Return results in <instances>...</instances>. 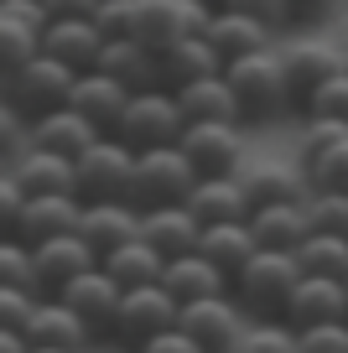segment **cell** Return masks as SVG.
Listing matches in <instances>:
<instances>
[{
	"mask_svg": "<svg viewBox=\"0 0 348 353\" xmlns=\"http://www.w3.org/2000/svg\"><path fill=\"white\" fill-rule=\"evenodd\" d=\"M6 166H11V156H6V151H0V172H6Z\"/></svg>",
	"mask_w": 348,
	"mask_h": 353,
	"instance_id": "db71d44e",
	"label": "cell"
},
{
	"mask_svg": "<svg viewBox=\"0 0 348 353\" xmlns=\"http://www.w3.org/2000/svg\"><path fill=\"white\" fill-rule=\"evenodd\" d=\"M99 68H104L109 78H120L130 94H141V88H162V52H151V47L135 42V37L104 42V52H99Z\"/></svg>",
	"mask_w": 348,
	"mask_h": 353,
	"instance_id": "d4e9b609",
	"label": "cell"
},
{
	"mask_svg": "<svg viewBox=\"0 0 348 353\" xmlns=\"http://www.w3.org/2000/svg\"><path fill=\"white\" fill-rule=\"evenodd\" d=\"M307 176H312V188H333V192H348V135L333 145L327 156H317L312 166H307Z\"/></svg>",
	"mask_w": 348,
	"mask_h": 353,
	"instance_id": "ab89813d",
	"label": "cell"
},
{
	"mask_svg": "<svg viewBox=\"0 0 348 353\" xmlns=\"http://www.w3.org/2000/svg\"><path fill=\"white\" fill-rule=\"evenodd\" d=\"M78 198L104 203V198H130V176H135V151L120 135H99L84 156H78Z\"/></svg>",
	"mask_w": 348,
	"mask_h": 353,
	"instance_id": "52a82bcc",
	"label": "cell"
},
{
	"mask_svg": "<svg viewBox=\"0 0 348 353\" xmlns=\"http://www.w3.org/2000/svg\"><path fill=\"white\" fill-rule=\"evenodd\" d=\"M296 281H302L296 254H286V250H255L250 260L234 270L229 291H234V301L244 307V317L265 322V317H281V312H286Z\"/></svg>",
	"mask_w": 348,
	"mask_h": 353,
	"instance_id": "7a4b0ae2",
	"label": "cell"
},
{
	"mask_svg": "<svg viewBox=\"0 0 348 353\" xmlns=\"http://www.w3.org/2000/svg\"><path fill=\"white\" fill-rule=\"evenodd\" d=\"M224 73V57L208 37H182L162 52V88H182V83H197V78H213Z\"/></svg>",
	"mask_w": 348,
	"mask_h": 353,
	"instance_id": "f546056e",
	"label": "cell"
},
{
	"mask_svg": "<svg viewBox=\"0 0 348 353\" xmlns=\"http://www.w3.org/2000/svg\"><path fill=\"white\" fill-rule=\"evenodd\" d=\"M307 219H312V229H327V234H348V192H333V188H312V192H307Z\"/></svg>",
	"mask_w": 348,
	"mask_h": 353,
	"instance_id": "74e56055",
	"label": "cell"
},
{
	"mask_svg": "<svg viewBox=\"0 0 348 353\" xmlns=\"http://www.w3.org/2000/svg\"><path fill=\"white\" fill-rule=\"evenodd\" d=\"M218 6H229V11H244L255 16L260 26H271V32H281V26H291V0H218Z\"/></svg>",
	"mask_w": 348,
	"mask_h": 353,
	"instance_id": "7bdbcfd3",
	"label": "cell"
},
{
	"mask_svg": "<svg viewBox=\"0 0 348 353\" xmlns=\"http://www.w3.org/2000/svg\"><path fill=\"white\" fill-rule=\"evenodd\" d=\"M26 141H32V120H26V114L16 110L11 99H6V88H0V151L16 156Z\"/></svg>",
	"mask_w": 348,
	"mask_h": 353,
	"instance_id": "ee69618b",
	"label": "cell"
},
{
	"mask_svg": "<svg viewBox=\"0 0 348 353\" xmlns=\"http://www.w3.org/2000/svg\"><path fill=\"white\" fill-rule=\"evenodd\" d=\"M343 281H348V276H343Z\"/></svg>",
	"mask_w": 348,
	"mask_h": 353,
	"instance_id": "91938a15",
	"label": "cell"
},
{
	"mask_svg": "<svg viewBox=\"0 0 348 353\" xmlns=\"http://www.w3.org/2000/svg\"><path fill=\"white\" fill-rule=\"evenodd\" d=\"M250 229L260 250H286L296 254V244L312 234V219H307V198L302 203H265V208L250 213Z\"/></svg>",
	"mask_w": 348,
	"mask_h": 353,
	"instance_id": "83f0119b",
	"label": "cell"
},
{
	"mask_svg": "<svg viewBox=\"0 0 348 353\" xmlns=\"http://www.w3.org/2000/svg\"><path fill=\"white\" fill-rule=\"evenodd\" d=\"M21 332L37 348H68V353H88L99 343V332L88 327L63 296H37V307H32V317H26Z\"/></svg>",
	"mask_w": 348,
	"mask_h": 353,
	"instance_id": "30bf717a",
	"label": "cell"
},
{
	"mask_svg": "<svg viewBox=\"0 0 348 353\" xmlns=\"http://www.w3.org/2000/svg\"><path fill=\"white\" fill-rule=\"evenodd\" d=\"M99 265H104L109 276H115L125 291H130V286H151V281H162V265H166V254L156 250V244H146L141 234H135V239H125L120 250L99 254Z\"/></svg>",
	"mask_w": 348,
	"mask_h": 353,
	"instance_id": "1f68e13d",
	"label": "cell"
},
{
	"mask_svg": "<svg viewBox=\"0 0 348 353\" xmlns=\"http://www.w3.org/2000/svg\"><path fill=\"white\" fill-rule=\"evenodd\" d=\"M135 353H208V348L193 338V332H182V327H166V332H156V338H146Z\"/></svg>",
	"mask_w": 348,
	"mask_h": 353,
	"instance_id": "7dc6e473",
	"label": "cell"
},
{
	"mask_svg": "<svg viewBox=\"0 0 348 353\" xmlns=\"http://www.w3.org/2000/svg\"><path fill=\"white\" fill-rule=\"evenodd\" d=\"M208 42L218 47V57L224 63H234V57H250V52H265L271 47V26H260L255 16H244V11H229V6H218L213 11V21H208Z\"/></svg>",
	"mask_w": 348,
	"mask_h": 353,
	"instance_id": "f1b7e54d",
	"label": "cell"
},
{
	"mask_svg": "<svg viewBox=\"0 0 348 353\" xmlns=\"http://www.w3.org/2000/svg\"><path fill=\"white\" fill-rule=\"evenodd\" d=\"M187 208L203 223H234V219H250L255 203H250V192L240 188V176L229 172V176H197L193 192H187Z\"/></svg>",
	"mask_w": 348,
	"mask_h": 353,
	"instance_id": "cb8c5ba5",
	"label": "cell"
},
{
	"mask_svg": "<svg viewBox=\"0 0 348 353\" xmlns=\"http://www.w3.org/2000/svg\"><path fill=\"white\" fill-rule=\"evenodd\" d=\"M177 312H182V301H177L162 281H151V286H130V291H125V301H120V317H115V332H109V338L141 348L146 338L177 327Z\"/></svg>",
	"mask_w": 348,
	"mask_h": 353,
	"instance_id": "ba28073f",
	"label": "cell"
},
{
	"mask_svg": "<svg viewBox=\"0 0 348 353\" xmlns=\"http://www.w3.org/2000/svg\"><path fill=\"white\" fill-rule=\"evenodd\" d=\"M302 114H307V120H338V125H348V68H338L327 83H317L312 94H307Z\"/></svg>",
	"mask_w": 348,
	"mask_h": 353,
	"instance_id": "d590c367",
	"label": "cell"
},
{
	"mask_svg": "<svg viewBox=\"0 0 348 353\" xmlns=\"http://www.w3.org/2000/svg\"><path fill=\"white\" fill-rule=\"evenodd\" d=\"M94 21H99V32H104L109 42H120V37H135V0H99Z\"/></svg>",
	"mask_w": 348,
	"mask_h": 353,
	"instance_id": "b9f144b4",
	"label": "cell"
},
{
	"mask_svg": "<svg viewBox=\"0 0 348 353\" xmlns=\"http://www.w3.org/2000/svg\"><path fill=\"white\" fill-rule=\"evenodd\" d=\"M234 176H240V188L250 192L255 208H265V203H302L307 192H312L307 166L302 161H276V156H260V161L244 156V166Z\"/></svg>",
	"mask_w": 348,
	"mask_h": 353,
	"instance_id": "7c38bea8",
	"label": "cell"
},
{
	"mask_svg": "<svg viewBox=\"0 0 348 353\" xmlns=\"http://www.w3.org/2000/svg\"><path fill=\"white\" fill-rule=\"evenodd\" d=\"M78 73L68 63H57V57L37 52L32 63H21L11 78H6V99L16 104V110L26 114V120H42L47 110H57V104H68V94H73Z\"/></svg>",
	"mask_w": 348,
	"mask_h": 353,
	"instance_id": "8992f818",
	"label": "cell"
},
{
	"mask_svg": "<svg viewBox=\"0 0 348 353\" xmlns=\"http://www.w3.org/2000/svg\"><path fill=\"white\" fill-rule=\"evenodd\" d=\"M234 348H240V353H302V338H296L291 322L265 317V322H255V327H244Z\"/></svg>",
	"mask_w": 348,
	"mask_h": 353,
	"instance_id": "e575fe53",
	"label": "cell"
},
{
	"mask_svg": "<svg viewBox=\"0 0 348 353\" xmlns=\"http://www.w3.org/2000/svg\"><path fill=\"white\" fill-rule=\"evenodd\" d=\"M296 265L307 276H348V234H327V229H312L302 244H296Z\"/></svg>",
	"mask_w": 348,
	"mask_h": 353,
	"instance_id": "d6a6232c",
	"label": "cell"
},
{
	"mask_svg": "<svg viewBox=\"0 0 348 353\" xmlns=\"http://www.w3.org/2000/svg\"><path fill=\"white\" fill-rule=\"evenodd\" d=\"M197 250H203L208 260H213L218 270L234 281V270H240V265L250 260L260 244H255L250 219H234V223H203V239H197Z\"/></svg>",
	"mask_w": 348,
	"mask_h": 353,
	"instance_id": "4dcf8cb0",
	"label": "cell"
},
{
	"mask_svg": "<svg viewBox=\"0 0 348 353\" xmlns=\"http://www.w3.org/2000/svg\"><path fill=\"white\" fill-rule=\"evenodd\" d=\"M0 88H6V83H0Z\"/></svg>",
	"mask_w": 348,
	"mask_h": 353,
	"instance_id": "680465c9",
	"label": "cell"
},
{
	"mask_svg": "<svg viewBox=\"0 0 348 353\" xmlns=\"http://www.w3.org/2000/svg\"><path fill=\"white\" fill-rule=\"evenodd\" d=\"M218 6L208 0H135V42L151 52H166L182 37H203Z\"/></svg>",
	"mask_w": 348,
	"mask_h": 353,
	"instance_id": "5b68a950",
	"label": "cell"
},
{
	"mask_svg": "<svg viewBox=\"0 0 348 353\" xmlns=\"http://www.w3.org/2000/svg\"><path fill=\"white\" fill-rule=\"evenodd\" d=\"M37 52H42V32L11 21V16H0V83H6L21 63H32Z\"/></svg>",
	"mask_w": 348,
	"mask_h": 353,
	"instance_id": "836d02e7",
	"label": "cell"
},
{
	"mask_svg": "<svg viewBox=\"0 0 348 353\" xmlns=\"http://www.w3.org/2000/svg\"><path fill=\"white\" fill-rule=\"evenodd\" d=\"M197 182V166L187 161L182 145H156V151H135V176H130V203L135 208H172L187 203Z\"/></svg>",
	"mask_w": 348,
	"mask_h": 353,
	"instance_id": "3957f363",
	"label": "cell"
},
{
	"mask_svg": "<svg viewBox=\"0 0 348 353\" xmlns=\"http://www.w3.org/2000/svg\"><path fill=\"white\" fill-rule=\"evenodd\" d=\"M42 6H47L52 21H57V16H94L99 11V0H42Z\"/></svg>",
	"mask_w": 348,
	"mask_h": 353,
	"instance_id": "681fc988",
	"label": "cell"
},
{
	"mask_svg": "<svg viewBox=\"0 0 348 353\" xmlns=\"http://www.w3.org/2000/svg\"><path fill=\"white\" fill-rule=\"evenodd\" d=\"M338 317H348V281L307 276V270H302V281H296L281 322H291V327H312V322H338Z\"/></svg>",
	"mask_w": 348,
	"mask_h": 353,
	"instance_id": "e0dca14e",
	"label": "cell"
},
{
	"mask_svg": "<svg viewBox=\"0 0 348 353\" xmlns=\"http://www.w3.org/2000/svg\"><path fill=\"white\" fill-rule=\"evenodd\" d=\"M182 130H187V120H182V110H177L172 88H141V94H130L120 125L109 135H120L130 151H156V145H177Z\"/></svg>",
	"mask_w": 348,
	"mask_h": 353,
	"instance_id": "277c9868",
	"label": "cell"
},
{
	"mask_svg": "<svg viewBox=\"0 0 348 353\" xmlns=\"http://www.w3.org/2000/svg\"><path fill=\"white\" fill-rule=\"evenodd\" d=\"M296 338H302V353H348V317L296 327Z\"/></svg>",
	"mask_w": 348,
	"mask_h": 353,
	"instance_id": "60d3db41",
	"label": "cell"
},
{
	"mask_svg": "<svg viewBox=\"0 0 348 353\" xmlns=\"http://www.w3.org/2000/svg\"><path fill=\"white\" fill-rule=\"evenodd\" d=\"M208 6H218V0H208Z\"/></svg>",
	"mask_w": 348,
	"mask_h": 353,
	"instance_id": "6f0895ef",
	"label": "cell"
},
{
	"mask_svg": "<svg viewBox=\"0 0 348 353\" xmlns=\"http://www.w3.org/2000/svg\"><path fill=\"white\" fill-rule=\"evenodd\" d=\"M26 353H68V348H37V343H26Z\"/></svg>",
	"mask_w": 348,
	"mask_h": 353,
	"instance_id": "f5cc1de1",
	"label": "cell"
},
{
	"mask_svg": "<svg viewBox=\"0 0 348 353\" xmlns=\"http://www.w3.org/2000/svg\"><path fill=\"white\" fill-rule=\"evenodd\" d=\"M281 63H286V73H291L296 99H307L317 83H327V78L343 68V47L307 37V42H286V47H281Z\"/></svg>",
	"mask_w": 348,
	"mask_h": 353,
	"instance_id": "4316f807",
	"label": "cell"
},
{
	"mask_svg": "<svg viewBox=\"0 0 348 353\" xmlns=\"http://www.w3.org/2000/svg\"><path fill=\"white\" fill-rule=\"evenodd\" d=\"M162 286L172 291L177 301H197V296H218V291H229V276L208 260L203 250H187V254H172V260L162 265Z\"/></svg>",
	"mask_w": 348,
	"mask_h": 353,
	"instance_id": "484cf974",
	"label": "cell"
},
{
	"mask_svg": "<svg viewBox=\"0 0 348 353\" xmlns=\"http://www.w3.org/2000/svg\"><path fill=\"white\" fill-rule=\"evenodd\" d=\"M343 135H348V125H338V120H307L302 130H296V161L312 166L317 156H327Z\"/></svg>",
	"mask_w": 348,
	"mask_h": 353,
	"instance_id": "f35d334b",
	"label": "cell"
},
{
	"mask_svg": "<svg viewBox=\"0 0 348 353\" xmlns=\"http://www.w3.org/2000/svg\"><path fill=\"white\" fill-rule=\"evenodd\" d=\"M11 176L21 182L26 198H42V192H78V166L68 161V156L47 151V145H32V141L11 156Z\"/></svg>",
	"mask_w": 348,
	"mask_h": 353,
	"instance_id": "ac0fdd59",
	"label": "cell"
},
{
	"mask_svg": "<svg viewBox=\"0 0 348 353\" xmlns=\"http://www.w3.org/2000/svg\"><path fill=\"white\" fill-rule=\"evenodd\" d=\"M68 104H73L78 114H84L88 125H99V130H115L125 114V104H130V88L120 83V78H109L104 68H88V73H78L73 94H68Z\"/></svg>",
	"mask_w": 348,
	"mask_h": 353,
	"instance_id": "ffe728a7",
	"label": "cell"
},
{
	"mask_svg": "<svg viewBox=\"0 0 348 353\" xmlns=\"http://www.w3.org/2000/svg\"><path fill=\"white\" fill-rule=\"evenodd\" d=\"M338 0H291V16L296 21H317V16H327Z\"/></svg>",
	"mask_w": 348,
	"mask_h": 353,
	"instance_id": "f907efd6",
	"label": "cell"
},
{
	"mask_svg": "<svg viewBox=\"0 0 348 353\" xmlns=\"http://www.w3.org/2000/svg\"><path fill=\"white\" fill-rule=\"evenodd\" d=\"M78 219H84V198L78 192H42V198H26L11 234L37 250V244L57 239V234H78Z\"/></svg>",
	"mask_w": 348,
	"mask_h": 353,
	"instance_id": "9a60e30c",
	"label": "cell"
},
{
	"mask_svg": "<svg viewBox=\"0 0 348 353\" xmlns=\"http://www.w3.org/2000/svg\"><path fill=\"white\" fill-rule=\"evenodd\" d=\"M343 68H348V47H343Z\"/></svg>",
	"mask_w": 348,
	"mask_h": 353,
	"instance_id": "9f6ffc18",
	"label": "cell"
},
{
	"mask_svg": "<svg viewBox=\"0 0 348 353\" xmlns=\"http://www.w3.org/2000/svg\"><path fill=\"white\" fill-rule=\"evenodd\" d=\"M0 286H26V291H37L32 244H21L16 234H0Z\"/></svg>",
	"mask_w": 348,
	"mask_h": 353,
	"instance_id": "8d00e7d4",
	"label": "cell"
},
{
	"mask_svg": "<svg viewBox=\"0 0 348 353\" xmlns=\"http://www.w3.org/2000/svg\"><path fill=\"white\" fill-rule=\"evenodd\" d=\"M32 307H37V291H26V286H0V327H16V332H21L26 317H32Z\"/></svg>",
	"mask_w": 348,
	"mask_h": 353,
	"instance_id": "f6af8a7d",
	"label": "cell"
},
{
	"mask_svg": "<svg viewBox=\"0 0 348 353\" xmlns=\"http://www.w3.org/2000/svg\"><path fill=\"white\" fill-rule=\"evenodd\" d=\"M141 239L156 244V250L172 260V254L197 250V239H203V219H197L187 203H172V208H146L141 213Z\"/></svg>",
	"mask_w": 348,
	"mask_h": 353,
	"instance_id": "603a6c76",
	"label": "cell"
},
{
	"mask_svg": "<svg viewBox=\"0 0 348 353\" xmlns=\"http://www.w3.org/2000/svg\"><path fill=\"white\" fill-rule=\"evenodd\" d=\"M57 296L68 301V307L78 312V317L88 322V327L99 332V338H109L115 332V317H120V301H125V286L115 276H109L104 265H94V270H84V276H73Z\"/></svg>",
	"mask_w": 348,
	"mask_h": 353,
	"instance_id": "8fae6325",
	"label": "cell"
},
{
	"mask_svg": "<svg viewBox=\"0 0 348 353\" xmlns=\"http://www.w3.org/2000/svg\"><path fill=\"white\" fill-rule=\"evenodd\" d=\"M21 208H26V192H21V182L11 176V166H6V172H0V234H11V229H16Z\"/></svg>",
	"mask_w": 348,
	"mask_h": 353,
	"instance_id": "bcb514c9",
	"label": "cell"
},
{
	"mask_svg": "<svg viewBox=\"0 0 348 353\" xmlns=\"http://www.w3.org/2000/svg\"><path fill=\"white\" fill-rule=\"evenodd\" d=\"M0 353H26V332H16V327H0Z\"/></svg>",
	"mask_w": 348,
	"mask_h": 353,
	"instance_id": "816d5d0a",
	"label": "cell"
},
{
	"mask_svg": "<svg viewBox=\"0 0 348 353\" xmlns=\"http://www.w3.org/2000/svg\"><path fill=\"white\" fill-rule=\"evenodd\" d=\"M208 353H240V348H208Z\"/></svg>",
	"mask_w": 348,
	"mask_h": 353,
	"instance_id": "11a10c76",
	"label": "cell"
},
{
	"mask_svg": "<svg viewBox=\"0 0 348 353\" xmlns=\"http://www.w3.org/2000/svg\"><path fill=\"white\" fill-rule=\"evenodd\" d=\"M172 94H177V110H182L187 125H244L240 120V99H234V88H229L224 73L182 83V88H172Z\"/></svg>",
	"mask_w": 348,
	"mask_h": 353,
	"instance_id": "44dd1931",
	"label": "cell"
},
{
	"mask_svg": "<svg viewBox=\"0 0 348 353\" xmlns=\"http://www.w3.org/2000/svg\"><path fill=\"white\" fill-rule=\"evenodd\" d=\"M109 37L99 32L94 16H57V21L42 26V52L57 57V63H68L73 73H88V68H99V52H104Z\"/></svg>",
	"mask_w": 348,
	"mask_h": 353,
	"instance_id": "5bb4252c",
	"label": "cell"
},
{
	"mask_svg": "<svg viewBox=\"0 0 348 353\" xmlns=\"http://www.w3.org/2000/svg\"><path fill=\"white\" fill-rule=\"evenodd\" d=\"M0 16H11V21H21V26H32V32H42L52 16H47V6L42 0H0Z\"/></svg>",
	"mask_w": 348,
	"mask_h": 353,
	"instance_id": "c3c4849f",
	"label": "cell"
},
{
	"mask_svg": "<svg viewBox=\"0 0 348 353\" xmlns=\"http://www.w3.org/2000/svg\"><path fill=\"white\" fill-rule=\"evenodd\" d=\"M177 327L193 332L203 348H234V343H240V332L250 327V322H244V307L234 301V291H218V296L182 301V312H177Z\"/></svg>",
	"mask_w": 348,
	"mask_h": 353,
	"instance_id": "9c48e42d",
	"label": "cell"
},
{
	"mask_svg": "<svg viewBox=\"0 0 348 353\" xmlns=\"http://www.w3.org/2000/svg\"><path fill=\"white\" fill-rule=\"evenodd\" d=\"M32 260H37V296H57V291H63L73 276L94 270V265H99V254L88 250V239H84V234H57V239L37 244V250H32Z\"/></svg>",
	"mask_w": 348,
	"mask_h": 353,
	"instance_id": "2e32d148",
	"label": "cell"
},
{
	"mask_svg": "<svg viewBox=\"0 0 348 353\" xmlns=\"http://www.w3.org/2000/svg\"><path fill=\"white\" fill-rule=\"evenodd\" d=\"M224 78H229V88H234V99H240V120L244 125H271L296 104L291 73H286V63H281L276 47L224 63Z\"/></svg>",
	"mask_w": 348,
	"mask_h": 353,
	"instance_id": "6da1fadb",
	"label": "cell"
},
{
	"mask_svg": "<svg viewBox=\"0 0 348 353\" xmlns=\"http://www.w3.org/2000/svg\"><path fill=\"white\" fill-rule=\"evenodd\" d=\"M99 135H104V130H99V125H88L73 104H57V110H47L42 120H32V145H47V151L68 156V161H78V156H84Z\"/></svg>",
	"mask_w": 348,
	"mask_h": 353,
	"instance_id": "7402d4cb",
	"label": "cell"
},
{
	"mask_svg": "<svg viewBox=\"0 0 348 353\" xmlns=\"http://www.w3.org/2000/svg\"><path fill=\"white\" fill-rule=\"evenodd\" d=\"M187 161L197 166V176H229L244 166V135L240 125H187L182 141Z\"/></svg>",
	"mask_w": 348,
	"mask_h": 353,
	"instance_id": "4fadbf2b",
	"label": "cell"
},
{
	"mask_svg": "<svg viewBox=\"0 0 348 353\" xmlns=\"http://www.w3.org/2000/svg\"><path fill=\"white\" fill-rule=\"evenodd\" d=\"M78 234L88 239L94 254L120 250L125 239L141 234V208L130 198H104V203H84V219H78Z\"/></svg>",
	"mask_w": 348,
	"mask_h": 353,
	"instance_id": "d6986e66",
	"label": "cell"
}]
</instances>
